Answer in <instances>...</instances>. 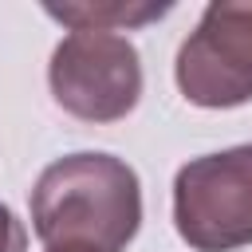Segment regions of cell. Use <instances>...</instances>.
I'll return each instance as SVG.
<instances>
[{
  "label": "cell",
  "mask_w": 252,
  "mask_h": 252,
  "mask_svg": "<svg viewBox=\"0 0 252 252\" xmlns=\"http://www.w3.org/2000/svg\"><path fill=\"white\" fill-rule=\"evenodd\" d=\"M173 75L193 106L252 102V0H213L185 35Z\"/></svg>",
  "instance_id": "4"
},
{
  "label": "cell",
  "mask_w": 252,
  "mask_h": 252,
  "mask_svg": "<svg viewBox=\"0 0 252 252\" xmlns=\"http://www.w3.org/2000/svg\"><path fill=\"white\" fill-rule=\"evenodd\" d=\"M138 224L142 185L114 154H67L32 189V228L47 252H126Z\"/></svg>",
  "instance_id": "1"
},
{
  "label": "cell",
  "mask_w": 252,
  "mask_h": 252,
  "mask_svg": "<svg viewBox=\"0 0 252 252\" xmlns=\"http://www.w3.org/2000/svg\"><path fill=\"white\" fill-rule=\"evenodd\" d=\"M43 12L75 32H114V28H138L169 12V4H43Z\"/></svg>",
  "instance_id": "5"
},
{
  "label": "cell",
  "mask_w": 252,
  "mask_h": 252,
  "mask_svg": "<svg viewBox=\"0 0 252 252\" xmlns=\"http://www.w3.org/2000/svg\"><path fill=\"white\" fill-rule=\"evenodd\" d=\"M173 228L193 252L252 244V146L205 154L177 169Z\"/></svg>",
  "instance_id": "2"
},
{
  "label": "cell",
  "mask_w": 252,
  "mask_h": 252,
  "mask_svg": "<svg viewBox=\"0 0 252 252\" xmlns=\"http://www.w3.org/2000/svg\"><path fill=\"white\" fill-rule=\"evenodd\" d=\"M28 248V228H24V220L8 209V205H0V252H24Z\"/></svg>",
  "instance_id": "6"
},
{
  "label": "cell",
  "mask_w": 252,
  "mask_h": 252,
  "mask_svg": "<svg viewBox=\"0 0 252 252\" xmlns=\"http://www.w3.org/2000/svg\"><path fill=\"white\" fill-rule=\"evenodd\" d=\"M55 102L79 122H118L138 106L142 59L118 32H71L47 63Z\"/></svg>",
  "instance_id": "3"
}]
</instances>
